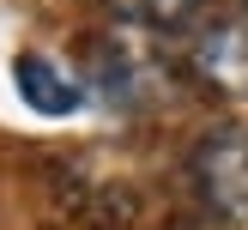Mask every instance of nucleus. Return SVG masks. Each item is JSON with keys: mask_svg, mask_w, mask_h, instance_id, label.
Instances as JSON below:
<instances>
[{"mask_svg": "<svg viewBox=\"0 0 248 230\" xmlns=\"http://www.w3.org/2000/svg\"><path fill=\"white\" fill-rule=\"evenodd\" d=\"M194 182L200 200L230 224H248V127L224 121L194 145Z\"/></svg>", "mask_w": 248, "mask_h": 230, "instance_id": "nucleus-1", "label": "nucleus"}, {"mask_svg": "<svg viewBox=\"0 0 248 230\" xmlns=\"http://www.w3.org/2000/svg\"><path fill=\"white\" fill-rule=\"evenodd\" d=\"M188 67L206 91L218 97H248V6L218 12L188 48Z\"/></svg>", "mask_w": 248, "mask_h": 230, "instance_id": "nucleus-2", "label": "nucleus"}, {"mask_svg": "<svg viewBox=\"0 0 248 230\" xmlns=\"http://www.w3.org/2000/svg\"><path fill=\"white\" fill-rule=\"evenodd\" d=\"M12 85H18V97L36 115H79L85 109V85L73 79L67 67H55L43 48H24V55L12 61Z\"/></svg>", "mask_w": 248, "mask_h": 230, "instance_id": "nucleus-3", "label": "nucleus"}, {"mask_svg": "<svg viewBox=\"0 0 248 230\" xmlns=\"http://www.w3.org/2000/svg\"><path fill=\"white\" fill-rule=\"evenodd\" d=\"M91 85L109 103L133 109V103H145V61L121 43H91Z\"/></svg>", "mask_w": 248, "mask_h": 230, "instance_id": "nucleus-4", "label": "nucleus"}, {"mask_svg": "<svg viewBox=\"0 0 248 230\" xmlns=\"http://www.w3.org/2000/svg\"><path fill=\"white\" fill-rule=\"evenodd\" d=\"M109 12H115L121 24H133V31H152V36H170V31H188L194 18H200L206 0H103Z\"/></svg>", "mask_w": 248, "mask_h": 230, "instance_id": "nucleus-5", "label": "nucleus"}]
</instances>
